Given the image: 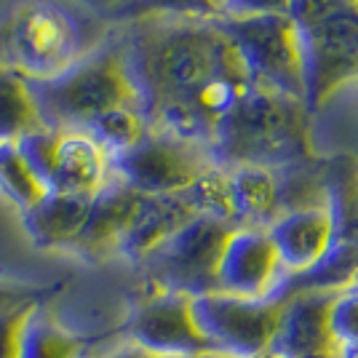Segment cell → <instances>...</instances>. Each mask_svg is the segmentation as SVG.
I'll return each instance as SVG.
<instances>
[{"instance_id":"obj_1","label":"cell","mask_w":358,"mask_h":358,"mask_svg":"<svg viewBox=\"0 0 358 358\" xmlns=\"http://www.w3.org/2000/svg\"><path fill=\"white\" fill-rule=\"evenodd\" d=\"M118 57L142 120L161 107H190L198 89L211 78L254 83L243 57L220 30L217 19H145Z\"/></svg>"},{"instance_id":"obj_2","label":"cell","mask_w":358,"mask_h":358,"mask_svg":"<svg viewBox=\"0 0 358 358\" xmlns=\"http://www.w3.org/2000/svg\"><path fill=\"white\" fill-rule=\"evenodd\" d=\"M308 107L297 96L257 83L214 126L206 152L211 166L230 171L236 166H278L310 158Z\"/></svg>"},{"instance_id":"obj_3","label":"cell","mask_w":358,"mask_h":358,"mask_svg":"<svg viewBox=\"0 0 358 358\" xmlns=\"http://www.w3.org/2000/svg\"><path fill=\"white\" fill-rule=\"evenodd\" d=\"M308 113L327 105L343 83L358 78V3L353 0H292Z\"/></svg>"},{"instance_id":"obj_4","label":"cell","mask_w":358,"mask_h":358,"mask_svg":"<svg viewBox=\"0 0 358 358\" xmlns=\"http://www.w3.org/2000/svg\"><path fill=\"white\" fill-rule=\"evenodd\" d=\"M27 86L41 123L59 131H80L89 120L113 107H136L118 51H105L78 64L73 62L57 78L38 83L27 80Z\"/></svg>"},{"instance_id":"obj_5","label":"cell","mask_w":358,"mask_h":358,"mask_svg":"<svg viewBox=\"0 0 358 358\" xmlns=\"http://www.w3.org/2000/svg\"><path fill=\"white\" fill-rule=\"evenodd\" d=\"M75 57V30L57 6L16 3L0 22V64L38 83L64 73Z\"/></svg>"},{"instance_id":"obj_6","label":"cell","mask_w":358,"mask_h":358,"mask_svg":"<svg viewBox=\"0 0 358 358\" xmlns=\"http://www.w3.org/2000/svg\"><path fill=\"white\" fill-rule=\"evenodd\" d=\"M233 222L214 217H193L139 262L148 270L150 284L164 292L198 297L217 292V265Z\"/></svg>"},{"instance_id":"obj_7","label":"cell","mask_w":358,"mask_h":358,"mask_svg":"<svg viewBox=\"0 0 358 358\" xmlns=\"http://www.w3.org/2000/svg\"><path fill=\"white\" fill-rule=\"evenodd\" d=\"M190 313L214 353L227 358H265L278 327L281 299H246L209 292L190 297Z\"/></svg>"},{"instance_id":"obj_8","label":"cell","mask_w":358,"mask_h":358,"mask_svg":"<svg viewBox=\"0 0 358 358\" xmlns=\"http://www.w3.org/2000/svg\"><path fill=\"white\" fill-rule=\"evenodd\" d=\"M209 166L206 148L150 129H145L131 148L107 155V171L136 195L182 193Z\"/></svg>"},{"instance_id":"obj_9","label":"cell","mask_w":358,"mask_h":358,"mask_svg":"<svg viewBox=\"0 0 358 358\" xmlns=\"http://www.w3.org/2000/svg\"><path fill=\"white\" fill-rule=\"evenodd\" d=\"M220 30L233 41L257 83L302 99V73L294 24L289 16H217Z\"/></svg>"},{"instance_id":"obj_10","label":"cell","mask_w":358,"mask_h":358,"mask_svg":"<svg viewBox=\"0 0 358 358\" xmlns=\"http://www.w3.org/2000/svg\"><path fill=\"white\" fill-rule=\"evenodd\" d=\"M129 340L155 358H179L209 353L211 348L198 331L190 313V297L155 289L129 315Z\"/></svg>"},{"instance_id":"obj_11","label":"cell","mask_w":358,"mask_h":358,"mask_svg":"<svg viewBox=\"0 0 358 358\" xmlns=\"http://www.w3.org/2000/svg\"><path fill=\"white\" fill-rule=\"evenodd\" d=\"M281 275V262L265 227H233L217 265V292L265 299Z\"/></svg>"},{"instance_id":"obj_12","label":"cell","mask_w":358,"mask_h":358,"mask_svg":"<svg viewBox=\"0 0 358 358\" xmlns=\"http://www.w3.org/2000/svg\"><path fill=\"white\" fill-rule=\"evenodd\" d=\"M334 294L297 292L281 299L278 327L270 343V358L310 356L334 350L329 334V305Z\"/></svg>"},{"instance_id":"obj_13","label":"cell","mask_w":358,"mask_h":358,"mask_svg":"<svg viewBox=\"0 0 358 358\" xmlns=\"http://www.w3.org/2000/svg\"><path fill=\"white\" fill-rule=\"evenodd\" d=\"M136 203H139V195L131 187H126L118 177L107 174L102 187L91 195L89 214L70 243V249L89 259L115 252Z\"/></svg>"},{"instance_id":"obj_14","label":"cell","mask_w":358,"mask_h":358,"mask_svg":"<svg viewBox=\"0 0 358 358\" xmlns=\"http://www.w3.org/2000/svg\"><path fill=\"white\" fill-rule=\"evenodd\" d=\"M273 249L278 254L281 273L294 275L313 265L334 241V224L324 206L278 214L265 227Z\"/></svg>"},{"instance_id":"obj_15","label":"cell","mask_w":358,"mask_h":358,"mask_svg":"<svg viewBox=\"0 0 358 358\" xmlns=\"http://www.w3.org/2000/svg\"><path fill=\"white\" fill-rule=\"evenodd\" d=\"M193 217V209L187 206L182 193L139 195V203L120 236L115 252L134 262H142L152 249H158L177 227H182Z\"/></svg>"},{"instance_id":"obj_16","label":"cell","mask_w":358,"mask_h":358,"mask_svg":"<svg viewBox=\"0 0 358 358\" xmlns=\"http://www.w3.org/2000/svg\"><path fill=\"white\" fill-rule=\"evenodd\" d=\"M91 195H73L45 190L27 211H22V227L41 249L70 246L89 214Z\"/></svg>"},{"instance_id":"obj_17","label":"cell","mask_w":358,"mask_h":358,"mask_svg":"<svg viewBox=\"0 0 358 358\" xmlns=\"http://www.w3.org/2000/svg\"><path fill=\"white\" fill-rule=\"evenodd\" d=\"M107 174V155L86 131H62L48 190L94 195Z\"/></svg>"},{"instance_id":"obj_18","label":"cell","mask_w":358,"mask_h":358,"mask_svg":"<svg viewBox=\"0 0 358 358\" xmlns=\"http://www.w3.org/2000/svg\"><path fill=\"white\" fill-rule=\"evenodd\" d=\"M358 284V243L348 238H334L329 249L308 270L294 275H281L270 297L284 299L297 292H327L340 294Z\"/></svg>"},{"instance_id":"obj_19","label":"cell","mask_w":358,"mask_h":358,"mask_svg":"<svg viewBox=\"0 0 358 358\" xmlns=\"http://www.w3.org/2000/svg\"><path fill=\"white\" fill-rule=\"evenodd\" d=\"M230 220L236 227H268L275 211V179L265 166H236L227 171Z\"/></svg>"},{"instance_id":"obj_20","label":"cell","mask_w":358,"mask_h":358,"mask_svg":"<svg viewBox=\"0 0 358 358\" xmlns=\"http://www.w3.org/2000/svg\"><path fill=\"white\" fill-rule=\"evenodd\" d=\"M324 206H327L334 238H340L358 209V158L356 155H331L321 164Z\"/></svg>"},{"instance_id":"obj_21","label":"cell","mask_w":358,"mask_h":358,"mask_svg":"<svg viewBox=\"0 0 358 358\" xmlns=\"http://www.w3.org/2000/svg\"><path fill=\"white\" fill-rule=\"evenodd\" d=\"M321 164L324 161L310 155V158H302V161H294V164L270 169L273 179H275V211L278 214L324 206Z\"/></svg>"},{"instance_id":"obj_22","label":"cell","mask_w":358,"mask_h":358,"mask_svg":"<svg viewBox=\"0 0 358 358\" xmlns=\"http://www.w3.org/2000/svg\"><path fill=\"white\" fill-rule=\"evenodd\" d=\"M41 126V115L22 75L0 64V145H11Z\"/></svg>"},{"instance_id":"obj_23","label":"cell","mask_w":358,"mask_h":358,"mask_svg":"<svg viewBox=\"0 0 358 358\" xmlns=\"http://www.w3.org/2000/svg\"><path fill=\"white\" fill-rule=\"evenodd\" d=\"M19 358H80V345L38 305L22 331Z\"/></svg>"},{"instance_id":"obj_24","label":"cell","mask_w":358,"mask_h":358,"mask_svg":"<svg viewBox=\"0 0 358 358\" xmlns=\"http://www.w3.org/2000/svg\"><path fill=\"white\" fill-rule=\"evenodd\" d=\"M80 131H86L105 155H115L120 150L131 148L145 134V120L136 113V107H113L89 120Z\"/></svg>"},{"instance_id":"obj_25","label":"cell","mask_w":358,"mask_h":358,"mask_svg":"<svg viewBox=\"0 0 358 358\" xmlns=\"http://www.w3.org/2000/svg\"><path fill=\"white\" fill-rule=\"evenodd\" d=\"M182 198L193 209L195 217H214L222 222L230 220V193H227V171L209 166L193 179L190 187L182 190Z\"/></svg>"},{"instance_id":"obj_26","label":"cell","mask_w":358,"mask_h":358,"mask_svg":"<svg viewBox=\"0 0 358 358\" xmlns=\"http://www.w3.org/2000/svg\"><path fill=\"white\" fill-rule=\"evenodd\" d=\"M0 193L6 195L19 211H27L45 193V187L30 174L14 142L0 145Z\"/></svg>"},{"instance_id":"obj_27","label":"cell","mask_w":358,"mask_h":358,"mask_svg":"<svg viewBox=\"0 0 358 358\" xmlns=\"http://www.w3.org/2000/svg\"><path fill=\"white\" fill-rule=\"evenodd\" d=\"M59 129H51V126H35L32 131L22 134L14 142L16 152L22 155L24 166L30 169V174L45 190L51 185V171H54V158H57V148H59Z\"/></svg>"},{"instance_id":"obj_28","label":"cell","mask_w":358,"mask_h":358,"mask_svg":"<svg viewBox=\"0 0 358 358\" xmlns=\"http://www.w3.org/2000/svg\"><path fill=\"white\" fill-rule=\"evenodd\" d=\"M329 334L334 348L358 343V284L334 294L329 305Z\"/></svg>"},{"instance_id":"obj_29","label":"cell","mask_w":358,"mask_h":358,"mask_svg":"<svg viewBox=\"0 0 358 358\" xmlns=\"http://www.w3.org/2000/svg\"><path fill=\"white\" fill-rule=\"evenodd\" d=\"M148 14L166 19H217L220 6L214 0H134Z\"/></svg>"},{"instance_id":"obj_30","label":"cell","mask_w":358,"mask_h":358,"mask_svg":"<svg viewBox=\"0 0 358 358\" xmlns=\"http://www.w3.org/2000/svg\"><path fill=\"white\" fill-rule=\"evenodd\" d=\"M292 0H222L220 16L224 19H252V16H286Z\"/></svg>"},{"instance_id":"obj_31","label":"cell","mask_w":358,"mask_h":358,"mask_svg":"<svg viewBox=\"0 0 358 358\" xmlns=\"http://www.w3.org/2000/svg\"><path fill=\"white\" fill-rule=\"evenodd\" d=\"M35 308L38 305H24V308H16V310L0 318V358H19L22 331L27 327Z\"/></svg>"},{"instance_id":"obj_32","label":"cell","mask_w":358,"mask_h":358,"mask_svg":"<svg viewBox=\"0 0 358 358\" xmlns=\"http://www.w3.org/2000/svg\"><path fill=\"white\" fill-rule=\"evenodd\" d=\"M24 305H38V289L0 284V318L16 310V308H24Z\"/></svg>"},{"instance_id":"obj_33","label":"cell","mask_w":358,"mask_h":358,"mask_svg":"<svg viewBox=\"0 0 358 358\" xmlns=\"http://www.w3.org/2000/svg\"><path fill=\"white\" fill-rule=\"evenodd\" d=\"M102 358H155L150 356L148 350H142V348H136L134 343L123 345V348H118V350H113V353H107V356Z\"/></svg>"},{"instance_id":"obj_34","label":"cell","mask_w":358,"mask_h":358,"mask_svg":"<svg viewBox=\"0 0 358 358\" xmlns=\"http://www.w3.org/2000/svg\"><path fill=\"white\" fill-rule=\"evenodd\" d=\"M334 358H358V343L337 345L334 348Z\"/></svg>"},{"instance_id":"obj_35","label":"cell","mask_w":358,"mask_h":358,"mask_svg":"<svg viewBox=\"0 0 358 358\" xmlns=\"http://www.w3.org/2000/svg\"><path fill=\"white\" fill-rule=\"evenodd\" d=\"M340 238H348V241H356L358 243V209L356 214H353V220H350V224H348V230H345Z\"/></svg>"},{"instance_id":"obj_36","label":"cell","mask_w":358,"mask_h":358,"mask_svg":"<svg viewBox=\"0 0 358 358\" xmlns=\"http://www.w3.org/2000/svg\"><path fill=\"white\" fill-rule=\"evenodd\" d=\"M179 358H227V356H220V353L209 350V353H193V356H179Z\"/></svg>"},{"instance_id":"obj_37","label":"cell","mask_w":358,"mask_h":358,"mask_svg":"<svg viewBox=\"0 0 358 358\" xmlns=\"http://www.w3.org/2000/svg\"><path fill=\"white\" fill-rule=\"evenodd\" d=\"M292 358H334V350H329V353H310V356H292Z\"/></svg>"},{"instance_id":"obj_38","label":"cell","mask_w":358,"mask_h":358,"mask_svg":"<svg viewBox=\"0 0 358 358\" xmlns=\"http://www.w3.org/2000/svg\"><path fill=\"white\" fill-rule=\"evenodd\" d=\"M214 3H217V6H220V3H222V0H214Z\"/></svg>"},{"instance_id":"obj_39","label":"cell","mask_w":358,"mask_h":358,"mask_svg":"<svg viewBox=\"0 0 358 358\" xmlns=\"http://www.w3.org/2000/svg\"><path fill=\"white\" fill-rule=\"evenodd\" d=\"M353 3H358V0H353Z\"/></svg>"},{"instance_id":"obj_40","label":"cell","mask_w":358,"mask_h":358,"mask_svg":"<svg viewBox=\"0 0 358 358\" xmlns=\"http://www.w3.org/2000/svg\"><path fill=\"white\" fill-rule=\"evenodd\" d=\"M265 358H270V356H265Z\"/></svg>"}]
</instances>
